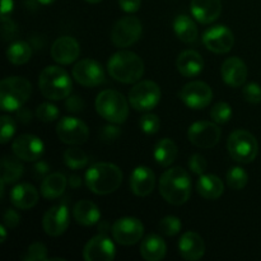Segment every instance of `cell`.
Here are the masks:
<instances>
[{"mask_svg": "<svg viewBox=\"0 0 261 261\" xmlns=\"http://www.w3.org/2000/svg\"><path fill=\"white\" fill-rule=\"evenodd\" d=\"M242 94H244L245 101L250 102V103L256 105L261 102V87L257 83L246 84Z\"/></svg>", "mask_w": 261, "mask_h": 261, "instance_id": "cell-42", "label": "cell"}, {"mask_svg": "<svg viewBox=\"0 0 261 261\" xmlns=\"http://www.w3.org/2000/svg\"><path fill=\"white\" fill-rule=\"evenodd\" d=\"M203 43L209 51L214 54H226L234 45V36L226 25H214L206 30L203 35Z\"/></svg>", "mask_w": 261, "mask_h": 261, "instance_id": "cell-14", "label": "cell"}, {"mask_svg": "<svg viewBox=\"0 0 261 261\" xmlns=\"http://www.w3.org/2000/svg\"><path fill=\"white\" fill-rule=\"evenodd\" d=\"M160 86L152 81H143L135 84L129 93V102L137 111H150L161 101Z\"/></svg>", "mask_w": 261, "mask_h": 261, "instance_id": "cell-8", "label": "cell"}, {"mask_svg": "<svg viewBox=\"0 0 261 261\" xmlns=\"http://www.w3.org/2000/svg\"><path fill=\"white\" fill-rule=\"evenodd\" d=\"M122 182V172L112 163H96L91 166L86 173V185L97 195H107L120 188Z\"/></svg>", "mask_w": 261, "mask_h": 261, "instance_id": "cell-2", "label": "cell"}, {"mask_svg": "<svg viewBox=\"0 0 261 261\" xmlns=\"http://www.w3.org/2000/svg\"><path fill=\"white\" fill-rule=\"evenodd\" d=\"M68 180L65 176L60 172H54L47 175L41 182V194L47 200L60 198L61 194L65 191Z\"/></svg>", "mask_w": 261, "mask_h": 261, "instance_id": "cell-29", "label": "cell"}, {"mask_svg": "<svg viewBox=\"0 0 261 261\" xmlns=\"http://www.w3.org/2000/svg\"><path fill=\"white\" fill-rule=\"evenodd\" d=\"M69 185H70V188H73V189L81 188L82 178L79 177L78 175H71L70 177H69Z\"/></svg>", "mask_w": 261, "mask_h": 261, "instance_id": "cell-52", "label": "cell"}, {"mask_svg": "<svg viewBox=\"0 0 261 261\" xmlns=\"http://www.w3.org/2000/svg\"><path fill=\"white\" fill-rule=\"evenodd\" d=\"M167 246L158 234H148L140 245V255L147 261H160L166 256Z\"/></svg>", "mask_w": 261, "mask_h": 261, "instance_id": "cell-28", "label": "cell"}, {"mask_svg": "<svg viewBox=\"0 0 261 261\" xmlns=\"http://www.w3.org/2000/svg\"><path fill=\"white\" fill-rule=\"evenodd\" d=\"M84 2L89 3V4H97V3L102 2V0H84Z\"/></svg>", "mask_w": 261, "mask_h": 261, "instance_id": "cell-55", "label": "cell"}, {"mask_svg": "<svg viewBox=\"0 0 261 261\" xmlns=\"http://www.w3.org/2000/svg\"><path fill=\"white\" fill-rule=\"evenodd\" d=\"M69 224H70V213H69L68 206L64 204L48 209L42 221L45 232L48 236L53 237H58L65 233Z\"/></svg>", "mask_w": 261, "mask_h": 261, "instance_id": "cell-17", "label": "cell"}, {"mask_svg": "<svg viewBox=\"0 0 261 261\" xmlns=\"http://www.w3.org/2000/svg\"><path fill=\"white\" fill-rule=\"evenodd\" d=\"M40 194L31 184H19L10 191V201L18 209H31L38 203Z\"/></svg>", "mask_w": 261, "mask_h": 261, "instance_id": "cell-24", "label": "cell"}, {"mask_svg": "<svg viewBox=\"0 0 261 261\" xmlns=\"http://www.w3.org/2000/svg\"><path fill=\"white\" fill-rule=\"evenodd\" d=\"M155 185V176L147 166H139L130 176V189L137 196H148Z\"/></svg>", "mask_w": 261, "mask_h": 261, "instance_id": "cell-23", "label": "cell"}, {"mask_svg": "<svg viewBox=\"0 0 261 261\" xmlns=\"http://www.w3.org/2000/svg\"><path fill=\"white\" fill-rule=\"evenodd\" d=\"M17 116L20 122H23V124H28V122L32 120V112H31L28 109L22 107V109H19L17 111Z\"/></svg>", "mask_w": 261, "mask_h": 261, "instance_id": "cell-50", "label": "cell"}, {"mask_svg": "<svg viewBox=\"0 0 261 261\" xmlns=\"http://www.w3.org/2000/svg\"><path fill=\"white\" fill-rule=\"evenodd\" d=\"M191 14L201 24H211L222 13L221 0H191Z\"/></svg>", "mask_w": 261, "mask_h": 261, "instance_id": "cell-20", "label": "cell"}, {"mask_svg": "<svg viewBox=\"0 0 261 261\" xmlns=\"http://www.w3.org/2000/svg\"><path fill=\"white\" fill-rule=\"evenodd\" d=\"M228 153L239 163H251L259 152V144L254 135L246 130H234L227 140Z\"/></svg>", "mask_w": 261, "mask_h": 261, "instance_id": "cell-7", "label": "cell"}, {"mask_svg": "<svg viewBox=\"0 0 261 261\" xmlns=\"http://www.w3.org/2000/svg\"><path fill=\"white\" fill-rule=\"evenodd\" d=\"M48 170H50V167H48L47 163L43 162V161L37 162L36 163L35 167H33V173H35V177L36 178H45L46 175L48 173Z\"/></svg>", "mask_w": 261, "mask_h": 261, "instance_id": "cell-49", "label": "cell"}, {"mask_svg": "<svg viewBox=\"0 0 261 261\" xmlns=\"http://www.w3.org/2000/svg\"><path fill=\"white\" fill-rule=\"evenodd\" d=\"M0 233H2V240H0V242L4 244L5 239H7V227H5L4 224H2V227H0Z\"/></svg>", "mask_w": 261, "mask_h": 261, "instance_id": "cell-53", "label": "cell"}, {"mask_svg": "<svg viewBox=\"0 0 261 261\" xmlns=\"http://www.w3.org/2000/svg\"><path fill=\"white\" fill-rule=\"evenodd\" d=\"M112 236L120 245L130 246L140 241L144 233V226L142 222L134 217H124L112 224Z\"/></svg>", "mask_w": 261, "mask_h": 261, "instance_id": "cell-12", "label": "cell"}, {"mask_svg": "<svg viewBox=\"0 0 261 261\" xmlns=\"http://www.w3.org/2000/svg\"><path fill=\"white\" fill-rule=\"evenodd\" d=\"M176 66L181 75L186 78H193L201 73L204 68V60L198 51L186 50L178 55Z\"/></svg>", "mask_w": 261, "mask_h": 261, "instance_id": "cell-25", "label": "cell"}, {"mask_svg": "<svg viewBox=\"0 0 261 261\" xmlns=\"http://www.w3.org/2000/svg\"><path fill=\"white\" fill-rule=\"evenodd\" d=\"M23 165L18 157H4L2 161V180L5 184H14L22 177Z\"/></svg>", "mask_w": 261, "mask_h": 261, "instance_id": "cell-32", "label": "cell"}, {"mask_svg": "<svg viewBox=\"0 0 261 261\" xmlns=\"http://www.w3.org/2000/svg\"><path fill=\"white\" fill-rule=\"evenodd\" d=\"M32 93V84L22 76H9L0 83V106L3 111L22 109Z\"/></svg>", "mask_w": 261, "mask_h": 261, "instance_id": "cell-5", "label": "cell"}, {"mask_svg": "<svg viewBox=\"0 0 261 261\" xmlns=\"http://www.w3.org/2000/svg\"><path fill=\"white\" fill-rule=\"evenodd\" d=\"M37 2L42 5H50L53 4L54 2H56V0H37Z\"/></svg>", "mask_w": 261, "mask_h": 261, "instance_id": "cell-54", "label": "cell"}, {"mask_svg": "<svg viewBox=\"0 0 261 261\" xmlns=\"http://www.w3.org/2000/svg\"><path fill=\"white\" fill-rule=\"evenodd\" d=\"M59 139L69 145H79L87 142L89 137V130L86 122L78 117L65 116L58 122L56 126Z\"/></svg>", "mask_w": 261, "mask_h": 261, "instance_id": "cell-10", "label": "cell"}, {"mask_svg": "<svg viewBox=\"0 0 261 261\" xmlns=\"http://www.w3.org/2000/svg\"><path fill=\"white\" fill-rule=\"evenodd\" d=\"M173 31L178 40L185 43H194L198 38V27L188 15L180 14L173 20Z\"/></svg>", "mask_w": 261, "mask_h": 261, "instance_id": "cell-31", "label": "cell"}, {"mask_svg": "<svg viewBox=\"0 0 261 261\" xmlns=\"http://www.w3.org/2000/svg\"><path fill=\"white\" fill-rule=\"evenodd\" d=\"M140 0H119V5L124 12L135 13L140 9Z\"/></svg>", "mask_w": 261, "mask_h": 261, "instance_id": "cell-48", "label": "cell"}, {"mask_svg": "<svg viewBox=\"0 0 261 261\" xmlns=\"http://www.w3.org/2000/svg\"><path fill=\"white\" fill-rule=\"evenodd\" d=\"M227 184L231 189L233 190H241L245 186L247 185V181H249V175H247L246 171L242 167H231L227 172Z\"/></svg>", "mask_w": 261, "mask_h": 261, "instance_id": "cell-35", "label": "cell"}, {"mask_svg": "<svg viewBox=\"0 0 261 261\" xmlns=\"http://www.w3.org/2000/svg\"><path fill=\"white\" fill-rule=\"evenodd\" d=\"M177 145L173 140L170 138H165L157 142L153 149V157H154L155 162L162 167H168L175 162L176 157H177Z\"/></svg>", "mask_w": 261, "mask_h": 261, "instance_id": "cell-30", "label": "cell"}, {"mask_svg": "<svg viewBox=\"0 0 261 261\" xmlns=\"http://www.w3.org/2000/svg\"><path fill=\"white\" fill-rule=\"evenodd\" d=\"M180 98L189 109L203 110L211 105L213 99V92L206 83L195 81L184 86L180 92Z\"/></svg>", "mask_w": 261, "mask_h": 261, "instance_id": "cell-13", "label": "cell"}, {"mask_svg": "<svg viewBox=\"0 0 261 261\" xmlns=\"http://www.w3.org/2000/svg\"><path fill=\"white\" fill-rule=\"evenodd\" d=\"M120 135H121V130L119 126H116V124H112V122L102 127L101 133H99V138L105 143L115 142L116 139H119Z\"/></svg>", "mask_w": 261, "mask_h": 261, "instance_id": "cell-43", "label": "cell"}, {"mask_svg": "<svg viewBox=\"0 0 261 261\" xmlns=\"http://www.w3.org/2000/svg\"><path fill=\"white\" fill-rule=\"evenodd\" d=\"M140 129L143 133L148 135H153L158 133L161 127V120L157 115L154 114H145L140 117Z\"/></svg>", "mask_w": 261, "mask_h": 261, "instance_id": "cell-39", "label": "cell"}, {"mask_svg": "<svg viewBox=\"0 0 261 261\" xmlns=\"http://www.w3.org/2000/svg\"><path fill=\"white\" fill-rule=\"evenodd\" d=\"M232 107L227 102H218L211 111V117L216 124H227L232 117Z\"/></svg>", "mask_w": 261, "mask_h": 261, "instance_id": "cell-36", "label": "cell"}, {"mask_svg": "<svg viewBox=\"0 0 261 261\" xmlns=\"http://www.w3.org/2000/svg\"><path fill=\"white\" fill-rule=\"evenodd\" d=\"M23 261H43L47 260V249L41 242H35L30 245L22 256Z\"/></svg>", "mask_w": 261, "mask_h": 261, "instance_id": "cell-37", "label": "cell"}, {"mask_svg": "<svg viewBox=\"0 0 261 261\" xmlns=\"http://www.w3.org/2000/svg\"><path fill=\"white\" fill-rule=\"evenodd\" d=\"M2 22H3V37L4 40H12L14 38L15 33H17V25L14 24L10 18H8L7 15H3L2 17Z\"/></svg>", "mask_w": 261, "mask_h": 261, "instance_id": "cell-46", "label": "cell"}, {"mask_svg": "<svg viewBox=\"0 0 261 261\" xmlns=\"http://www.w3.org/2000/svg\"><path fill=\"white\" fill-rule=\"evenodd\" d=\"M109 73L115 81L125 84L137 83L144 74V61L132 51H119L110 58Z\"/></svg>", "mask_w": 261, "mask_h": 261, "instance_id": "cell-3", "label": "cell"}, {"mask_svg": "<svg viewBox=\"0 0 261 261\" xmlns=\"http://www.w3.org/2000/svg\"><path fill=\"white\" fill-rule=\"evenodd\" d=\"M65 106L68 111L81 112L83 111L84 107H86V103H84V101L79 96H69L68 98H66Z\"/></svg>", "mask_w": 261, "mask_h": 261, "instance_id": "cell-47", "label": "cell"}, {"mask_svg": "<svg viewBox=\"0 0 261 261\" xmlns=\"http://www.w3.org/2000/svg\"><path fill=\"white\" fill-rule=\"evenodd\" d=\"M116 249L106 234H98L87 242L83 256L87 261H111L115 259Z\"/></svg>", "mask_w": 261, "mask_h": 261, "instance_id": "cell-18", "label": "cell"}, {"mask_svg": "<svg viewBox=\"0 0 261 261\" xmlns=\"http://www.w3.org/2000/svg\"><path fill=\"white\" fill-rule=\"evenodd\" d=\"M196 190L208 200H216L221 198L224 191L223 181L216 175L212 173H203L199 176V180L196 181Z\"/></svg>", "mask_w": 261, "mask_h": 261, "instance_id": "cell-26", "label": "cell"}, {"mask_svg": "<svg viewBox=\"0 0 261 261\" xmlns=\"http://www.w3.org/2000/svg\"><path fill=\"white\" fill-rule=\"evenodd\" d=\"M181 227L182 224H181L180 218L175 216H167L160 222V231L168 237L180 233Z\"/></svg>", "mask_w": 261, "mask_h": 261, "instance_id": "cell-38", "label": "cell"}, {"mask_svg": "<svg viewBox=\"0 0 261 261\" xmlns=\"http://www.w3.org/2000/svg\"><path fill=\"white\" fill-rule=\"evenodd\" d=\"M13 10V0H2V15H7Z\"/></svg>", "mask_w": 261, "mask_h": 261, "instance_id": "cell-51", "label": "cell"}, {"mask_svg": "<svg viewBox=\"0 0 261 261\" xmlns=\"http://www.w3.org/2000/svg\"><path fill=\"white\" fill-rule=\"evenodd\" d=\"M13 153L15 157L24 162H35L42 157L45 152L43 142L36 135L23 134L15 138L12 144Z\"/></svg>", "mask_w": 261, "mask_h": 261, "instance_id": "cell-15", "label": "cell"}, {"mask_svg": "<svg viewBox=\"0 0 261 261\" xmlns=\"http://www.w3.org/2000/svg\"><path fill=\"white\" fill-rule=\"evenodd\" d=\"M191 178L181 167H173L166 171L160 180V193L167 203L182 205L191 196Z\"/></svg>", "mask_w": 261, "mask_h": 261, "instance_id": "cell-1", "label": "cell"}, {"mask_svg": "<svg viewBox=\"0 0 261 261\" xmlns=\"http://www.w3.org/2000/svg\"><path fill=\"white\" fill-rule=\"evenodd\" d=\"M79 54H81V46L78 41L70 36L59 37L51 47V56L56 63L61 65H69L74 63L79 58Z\"/></svg>", "mask_w": 261, "mask_h": 261, "instance_id": "cell-19", "label": "cell"}, {"mask_svg": "<svg viewBox=\"0 0 261 261\" xmlns=\"http://www.w3.org/2000/svg\"><path fill=\"white\" fill-rule=\"evenodd\" d=\"M38 87L45 98L60 101L71 94L73 82L70 75L60 66H47L43 69L38 78Z\"/></svg>", "mask_w": 261, "mask_h": 261, "instance_id": "cell-4", "label": "cell"}, {"mask_svg": "<svg viewBox=\"0 0 261 261\" xmlns=\"http://www.w3.org/2000/svg\"><path fill=\"white\" fill-rule=\"evenodd\" d=\"M222 79L229 87L244 86L247 78V66L240 58H229L222 65Z\"/></svg>", "mask_w": 261, "mask_h": 261, "instance_id": "cell-22", "label": "cell"}, {"mask_svg": "<svg viewBox=\"0 0 261 261\" xmlns=\"http://www.w3.org/2000/svg\"><path fill=\"white\" fill-rule=\"evenodd\" d=\"M178 251L185 260H200L205 254V244L200 234L189 231L181 236L180 242H178Z\"/></svg>", "mask_w": 261, "mask_h": 261, "instance_id": "cell-21", "label": "cell"}, {"mask_svg": "<svg viewBox=\"0 0 261 261\" xmlns=\"http://www.w3.org/2000/svg\"><path fill=\"white\" fill-rule=\"evenodd\" d=\"M142 23L137 17L127 15L117 20L111 31V41L116 47L125 48L134 45L142 36Z\"/></svg>", "mask_w": 261, "mask_h": 261, "instance_id": "cell-9", "label": "cell"}, {"mask_svg": "<svg viewBox=\"0 0 261 261\" xmlns=\"http://www.w3.org/2000/svg\"><path fill=\"white\" fill-rule=\"evenodd\" d=\"M73 217L76 223L82 226H93L101 219V212L94 203L89 200H81L74 205Z\"/></svg>", "mask_w": 261, "mask_h": 261, "instance_id": "cell-27", "label": "cell"}, {"mask_svg": "<svg viewBox=\"0 0 261 261\" xmlns=\"http://www.w3.org/2000/svg\"><path fill=\"white\" fill-rule=\"evenodd\" d=\"M206 167H208V163H206V160L203 155L193 154L190 157V160H189V168L195 175H203L205 172Z\"/></svg>", "mask_w": 261, "mask_h": 261, "instance_id": "cell-44", "label": "cell"}, {"mask_svg": "<svg viewBox=\"0 0 261 261\" xmlns=\"http://www.w3.org/2000/svg\"><path fill=\"white\" fill-rule=\"evenodd\" d=\"M73 76L82 86L97 87L105 81V71L98 61L83 59L74 65Z\"/></svg>", "mask_w": 261, "mask_h": 261, "instance_id": "cell-16", "label": "cell"}, {"mask_svg": "<svg viewBox=\"0 0 261 261\" xmlns=\"http://www.w3.org/2000/svg\"><path fill=\"white\" fill-rule=\"evenodd\" d=\"M36 116L43 122H53L59 117V109L50 102H45L37 107Z\"/></svg>", "mask_w": 261, "mask_h": 261, "instance_id": "cell-40", "label": "cell"}, {"mask_svg": "<svg viewBox=\"0 0 261 261\" xmlns=\"http://www.w3.org/2000/svg\"><path fill=\"white\" fill-rule=\"evenodd\" d=\"M222 132L214 122L196 121L190 125L188 132L189 140L191 144L203 149H209L218 144L221 140Z\"/></svg>", "mask_w": 261, "mask_h": 261, "instance_id": "cell-11", "label": "cell"}, {"mask_svg": "<svg viewBox=\"0 0 261 261\" xmlns=\"http://www.w3.org/2000/svg\"><path fill=\"white\" fill-rule=\"evenodd\" d=\"M20 223V216L17 211L14 209H7L3 216V224L7 227L8 229L15 228L18 224Z\"/></svg>", "mask_w": 261, "mask_h": 261, "instance_id": "cell-45", "label": "cell"}, {"mask_svg": "<svg viewBox=\"0 0 261 261\" xmlns=\"http://www.w3.org/2000/svg\"><path fill=\"white\" fill-rule=\"evenodd\" d=\"M17 126H15V122L12 117L9 116H2V138H0V142L2 144H7L10 139L14 135Z\"/></svg>", "mask_w": 261, "mask_h": 261, "instance_id": "cell-41", "label": "cell"}, {"mask_svg": "<svg viewBox=\"0 0 261 261\" xmlns=\"http://www.w3.org/2000/svg\"><path fill=\"white\" fill-rule=\"evenodd\" d=\"M96 110L105 120L112 124H122L129 116V105L120 92L102 91L96 98Z\"/></svg>", "mask_w": 261, "mask_h": 261, "instance_id": "cell-6", "label": "cell"}, {"mask_svg": "<svg viewBox=\"0 0 261 261\" xmlns=\"http://www.w3.org/2000/svg\"><path fill=\"white\" fill-rule=\"evenodd\" d=\"M32 56V48L24 41L13 42L7 50V58L14 65H23Z\"/></svg>", "mask_w": 261, "mask_h": 261, "instance_id": "cell-33", "label": "cell"}, {"mask_svg": "<svg viewBox=\"0 0 261 261\" xmlns=\"http://www.w3.org/2000/svg\"><path fill=\"white\" fill-rule=\"evenodd\" d=\"M64 162L71 170H81L88 165V155L79 148H69L64 152Z\"/></svg>", "mask_w": 261, "mask_h": 261, "instance_id": "cell-34", "label": "cell"}]
</instances>
